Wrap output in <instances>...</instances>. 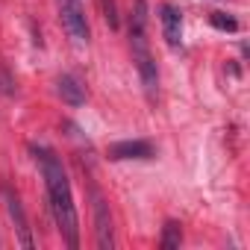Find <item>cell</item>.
I'll use <instances>...</instances> for the list:
<instances>
[{"mask_svg": "<svg viewBox=\"0 0 250 250\" xmlns=\"http://www.w3.org/2000/svg\"><path fill=\"white\" fill-rule=\"evenodd\" d=\"M130 30H147V0H136V3H133Z\"/></svg>", "mask_w": 250, "mask_h": 250, "instance_id": "30bf717a", "label": "cell"}, {"mask_svg": "<svg viewBox=\"0 0 250 250\" xmlns=\"http://www.w3.org/2000/svg\"><path fill=\"white\" fill-rule=\"evenodd\" d=\"M100 6H103V18H106V24L112 27V30H118V3L115 0H100Z\"/></svg>", "mask_w": 250, "mask_h": 250, "instance_id": "7c38bea8", "label": "cell"}, {"mask_svg": "<svg viewBox=\"0 0 250 250\" xmlns=\"http://www.w3.org/2000/svg\"><path fill=\"white\" fill-rule=\"evenodd\" d=\"M0 191H3V200H6L9 218L15 221V229H18V241H21V247L33 250V247H36V241H33V235H30V224H27V215H24V206H21L18 191H12V186H9V183L0 186Z\"/></svg>", "mask_w": 250, "mask_h": 250, "instance_id": "277c9868", "label": "cell"}, {"mask_svg": "<svg viewBox=\"0 0 250 250\" xmlns=\"http://www.w3.org/2000/svg\"><path fill=\"white\" fill-rule=\"evenodd\" d=\"M159 21H162V36H165L168 47H180L183 44V12L174 3H162Z\"/></svg>", "mask_w": 250, "mask_h": 250, "instance_id": "8992f818", "label": "cell"}, {"mask_svg": "<svg viewBox=\"0 0 250 250\" xmlns=\"http://www.w3.org/2000/svg\"><path fill=\"white\" fill-rule=\"evenodd\" d=\"M156 147L145 139H133V142H115L109 147V159L121 162V159H153Z\"/></svg>", "mask_w": 250, "mask_h": 250, "instance_id": "5b68a950", "label": "cell"}, {"mask_svg": "<svg viewBox=\"0 0 250 250\" xmlns=\"http://www.w3.org/2000/svg\"><path fill=\"white\" fill-rule=\"evenodd\" d=\"M36 153V162L42 168L44 186H47V197H50V212L56 218V227L65 238L68 247H80V221H77V209H74V194H71V183L65 174L62 159L44 147V145H33L30 147Z\"/></svg>", "mask_w": 250, "mask_h": 250, "instance_id": "6da1fadb", "label": "cell"}, {"mask_svg": "<svg viewBox=\"0 0 250 250\" xmlns=\"http://www.w3.org/2000/svg\"><path fill=\"white\" fill-rule=\"evenodd\" d=\"M130 47H133V62L139 68L145 97H147V103H156V97H159V71H156V62H153L150 44H147V30H130Z\"/></svg>", "mask_w": 250, "mask_h": 250, "instance_id": "7a4b0ae2", "label": "cell"}, {"mask_svg": "<svg viewBox=\"0 0 250 250\" xmlns=\"http://www.w3.org/2000/svg\"><path fill=\"white\" fill-rule=\"evenodd\" d=\"M180 241H183V229H180V221L168 218V221H165V227H162V238H159V247H162V250H177V247H180Z\"/></svg>", "mask_w": 250, "mask_h": 250, "instance_id": "9c48e42d", "label": "cell"}, {"mask_svg": "<svg viewBox=\"0 0 250 250\" xmlns=\"http://www.w3.org/2000/svg\"><path fill=\"white\" fill-rule=\"evenodd\" d=\"M56 91H59V97H62L68 106H83V103L88 100V91H85L83 80L74 77V74H62V77L56 80Z\"/></svg>", "mask_w": 250, "mask_h": 250, "instance_id": "ba28073f", "label": "cell"}, {"mask_svg": "<svg viewBox=\"0 0 250 250\" xmlns=\"http://www.w3.org/2000/svg\"><path fill=\"white\" fill-rule=\"evenodd\" d=\"M209 21H212L215 30H224V33H235V30H238V21H235L232 15H227V12H212Z\"/></svg>", "mask_w": 250, "mask_h": 250, "instance_id": "8fae6325", "label": "cell"}, {"mask_svg": "<svg viewBox=\"0 0 250 250\" xmlns=\"http://www.w3.org/2000/svg\"><path fill=\"white\" fill-rule=\"evenodd\" d=\"M59 21L68 33V39L74 44H88V21H85V9L83 0H59Z\"/></svg>", "mask_w": 250, "mask_h": 250, "instance_id": "3957f363", "label": "cell"}, {"mask_svg": "<svg viewBox=\"0 0 250 250\" xmlns=\"http://www.w3.org/2000/svg\"><path fill=\"white\" fill-rule=\"evenodd\" d=\"M94 232H97V244L103 250H112L115 247V235H112V215H109V206L106 200L94 191Z\"/></svg>", "mask_w": 250, "mask_h": 250, "instance_id": "52a82bcc", "label": "cell"}]
</instances>
